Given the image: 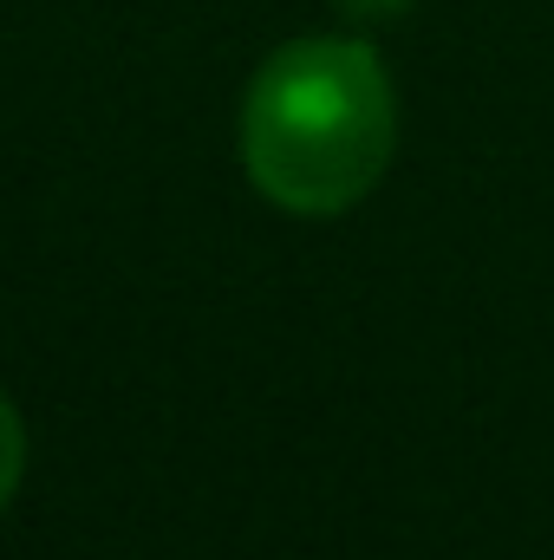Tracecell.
<instances>
[{
  "mask_svg": "<svg viewBox=\"0 0 554 560\" xmlns=\"http://www.w3.org/2000/svg\"><path fill=\"white\" fill-rule=\"evenodd\" d=\"M346 13H359V20H385V13H405L412 0H339Z\"/></svg>",
  "mask_w": 554,
  "mask_h": 560,
  "instance_id": "cell-3",
  "label": "cell"
},
{
  "mask_svg": "<svg viewBox=\"0 0 554 560\" xmlns=\"http://www.w3.org/2000/svg\"><path fill=\"white\" fill-rule=\"evenodd\" d=\"M399 150V92L372 39L313 33L262 59L242 98L249 183L287 215L366 202Z\"/></svg>",
  "mask_w": 554,
  "mask_h": 560,
  "instance_id": "cell-1",
  "label": "cell"
},
{
  "mask_svg": "<svg viewBox=\"0 0 554 560\" xmlns=\"http://www.w3.org/2000/svg\"><path fill=\"white\" fill-rule=\"evenodd\" d=\"M20 476H26V423H20V411H13V398L0 392V509L13 502Z\"/></svg>",
  "mask_w": 554,
  "mask_h": 560,
  "instance_id": "cell-2",
  "label": "cell"
}]
</instances>
